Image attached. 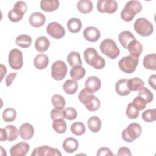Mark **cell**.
Instances as JSON below:
<instances>
[{
	"instance_id": "48",
	"label": "cell",
	"mask_w": 156,
	"mask_h": 156,
	"mask_svg": "<svg viewBox=\"0 0 156 156\" xmlns=\"http://www.w3.org/2000/svg\"><path fill=\"white\" fill-rule=\"evenodd\" d=\"M16 75H17V73H12L7 76L5 78V83H6L7 87H9L12 84L13 80L15 79Z\"/></svg>"
},
{
	"instance_id": "5",
	"label": "cell",
	"mask_w": 156,
	"mask_h": 156,
	"mask_svg": "<svg viewBox=\"0 0 156 156\" xmlns=\"http://www.w3.org/2000/svg\"><path fill=\"white\" fill-rule=\"evenodd\" d=\"M142 133L141 126L136 122L130 124L127 128L122 132V138L127 143L133 142L135 139L138 138Z\"/></svg>"
},
{
	"instance_id": "33",
	"label": "cell",
	"mask_w": 156,
	"mask_h": 156,
	"mask_svg": "<svg viewBox=\"0 0 156 156\" xmlns=\"http://www.w3.org/2000/svg\"><path fill=\"white\" fill-rule=\"evenodd\" d=\"M32 38L27 35L22 34L18 35L15 40L16 44L23 48H27L30 46L32 44Z\"/></svg>"
},
{
	"instance_id": "2",
	"label": "cell",
	"mask_w": 156,
	"mask_h": 156,
	"mask_svg": "<svg viewBox=\"0 0 156 156\" xmlns=\"http://www.w3.org/2000/svg\"><path fill=\"white\" fill-rule=\"evenodd\" d=\"M78 98L80 102L83 104L85 108L90 112L96 111L100 108L101 102L99 99L85 88L80 91Z\"/></svg>"
},
{
	"instance_id": "32",
	"label": "cell",
	"mask_w": 156,
	"mask_h": 156,
	"mask_svg": "<svg viewBox=\"0 0 156 156\" xmlns=\"http://www.w3.org/2000/svg\"><path fill=\"white\" fill-rule=\"evenodd\" d=\"M127 85L129 90L133 91H139L144 85V82L138 77L128 79Z\"/></svg>"
},
{
	"instance_id": "18",
	"label": "cell",
	"mask_w": 156,
	"mask_h": 156,
	"mask_svg": "<svg viewBox=\"0 0 156 156\" xmlns=\"http://www.w3.org/2000/svg\"><path fill=\"white\" fill-rule=\"evenodd\" d=\"M127 49H128L131 56L135 58H138L142 53L143 46L139 41L134 39L129 43Z\"/></svg>"
},
{
	"instance_id": "10",
	"label": "cell",
	"mask_w": 156,
	"mask_h": 156,
	"mask_svg": "<svg viewBox=\"0 0 156 156\" xmlns=\"http://www.w3.org/2000/svg\"><path fill=\"white\" fill-rule=\"evenodd\" d=\"M8 63L13 69H20L23 65L22 52L16 48L12 49L9 54Z\"/></svg>"
},
{
	"instance_id": "8",
	"label": "cell",
	"mask_w": 156,
	"mask_h": 156,
	"mask_svg": "<svg viewBox=\"0 0 156 156\" xmlns=\"http://www.w3.org/2000/svg\"><path fill=\"white\" fill-rule=\"evenodd\" d=\"M138 58L127 55L121 58L118 62L119 69L125 73L130 74L133 73L138 64Z\"/></svg>"
},
{
	"instance_id": "28",
	"label": "cell",
	"mask_w": 156,
	"mask_h": 156,
	"mask_svg": "<svg viewBox=\"0 0 156 156\" xmlns=\"http://www.w3.org/2000/svg\"><path fill=\"white\" fill-rule=\"evenodd\" d=\"M77 8L80 13L87 14L92 11L93 5L90 0H80L77 4Z\"/></svg>"
},
{
	"instance_id": "13",
	"label": "cell",
	"mask_w": 156,
	"mask_h": 156,
	"mask_svg": "<svg viewBox=\"0 0 156 156\" xmlns=\"http://www.w3.org/2000/svg\"><path fill=\"white\" fill-rule=\"evenodd\" d=\"M32 156H43V155H58L61 156L62 154L60 151L56 148H52L50 146L44 145L35 148L32 153Z\"/></svg>"
},
{
	"instance_id": "6",
	"label": "cell",
	"mask_w": 156,
	"mask_h": 156,
	"mask_svg": "<svg viewBox=\"0 0 156 156\" xmlns=\"http://www.w3.org/2000/svg\"><path fill=\"white\" fill-rule=\"evenodd\" d=\"M133 28L138 34L143 37L149 36L154 31L152 24L144 18H138L134 23Z\"/></svg>"
},
{
	"instance_id": "35",
	"label": "cell",
	"mask_w": 156,
	"mask_h": 156,
	"mask_svg": "<svg viewBox=\"0 0 156 156\" xmlns=\"http://www.w3.org/2000/svg\"><path fill=\"white\" fill-rule=\"evenodd\" d=\"M7 135V141L12 142L17 139L19 135V130L13 125H7L5 128Z\"/></svg>"
},
{
	"instance_id": "26",
	"label": "cell",
	"mask_w": 156,
	"mask_h": 156,
	"mask_svg": "<svg viewBox=\"0 0 156 156\" xmlns=\"http://www.w3.org/2000/svg\"><path fill=\"white\" fill-rule=\"evenodd\" d=\"M143 66L151 70H156V54L155 53L149 54L144 56L143 60Z\"/></svg>"
},
{
	"instance_id": "25",
	"label": "cell",
	"mask_w": 156,
	"mask_h": 156,
	"mask_svg": "<svg viewBox=\"0 0 156 156\" xmlns=\"http://www.w3.org/2000/svg\"><path fill=\"white\" fill-rule=\"evenodd\" d=\"M134 39H135L134 35L129 30L122 31L120 32L118 35L119 41L121 46L125 49H127L129 43Z\"/></svg>"
},
{
	"instance_id": "43",
	"label": "cell",
	"mask_w": 156,
	"mask_h": 156,
	"mask_svg": "<svg viewBox=\"0 0 156 156\" xmlns=\"http://www.w3.org/2000/svg\"><path fill=\"white\" fill-rule=\"evenodd\" d=\"M63 112L65 118L68 120H73L77 118V111L73 107H67L63 110Z\"/></svg>"
},
{
	"instance_id": "17",
	"label": "cell",
	"mask_w": 156,
	"mask_h": 156,
	"mask_svg": "<svg viewBox=\"0 0 156 156\" xmlns=\"http://www.w3.org/2000/svg\"><path fill=\"white\" fill-rule=\"evenodd\" d=\"M29 22L30 26L34 27H40L45 23L46 16L40 12H34L30 15Z\"/></svg>"
},
{
	"instance_id": "31",
	"label": "cell",
	"mask_w": 156,
	"mask_h": 156,
	"mask_svg": "<svg viewBox=\"0 0 156 156\" xmlns=\"http://www.w3.org/2000/svg\"><path fill=\"white\" fill-rule=\"evenodd\" d=\"M78 88V83L76 80L68 79L65 82L63 85V91L68 94H74Z\"/></svg>"
},
{
	"instance_id": "38",
	"label": "cell",
	"mask_w": 156,
	"mask_h": 156,
	"mask_svg": "<svg viewBox=\"0 0 156 156\" xmlns=\"http://www.w3.org/2000/svg\"><path fill=\"white\" fill-rule=\"evenodd\" d=\"M51 102L55 109L63 110L65 105V98L60 94H54L52 96Z\"/></svg>"
},
{
	"instance_id": "7",
	"label": "cell",
	"mask_w": 156,
	"mask_h": 156,
	"mask_svg": "<svg viewBox=\"0 0 156 156\" xmlns=\"http://www.w3.org/2000/svg\"><path fill=\"white\" fill-rule=\"evenodd\" d=\"M27 5L26 2L22 1H17L12 9H11L8 13V18L9 20L13 23H16L21 21L27 12Z\"/></svg>"
},
{
	"instance_id": "1",
	"label": "cell",
	"mask_w": 156,
	"mask_h": 156,
	"mask_svg": "<svg viewBox=\"0 0 156 156\" xmlns=\"http://www.w3.org/2000/svg\"><path fill=\"white\" fill-rule=\"evenodd\" d=\"M83 57L86 63L96 69H101L105 65L104 58L98 54L94 48H87L83 52Z\"/></svg>"
},
{
	"instance_id": "36",
	"label": "cell",
	"mask_w": 156,
	"mask_h": 156,
	"mask_svg": "<svg viewBox=\"0 0 156 156\" xmlns=\"http://www.w3.org/2000/svg\"><path fill=\"white\" fill-rule=\"evenodd\" d=\"M52 129L58 133H64L67 129V126L64 119L53 120Z\"/></svg>"
},
{
	"instance_id": "29",
	"label": "cell",
	"mask_w": 156,
	"mask_h": 156,
	"mask_svg": "<svg viewBox=\"0 0 156 156\" xmlns=\"http://www.w3.org/2000/svg\"><path fill=\"white\" fill-rule=\"evenodd\" d=\"M86 74L85 68L80 65H76L72 67L70 71V76L74 80H78L82 79Z\"/></svg>"
},
{
	"instance_id": "46",
	"label": "cell",
	"mask_w": 156,
	"mask_h": 156,
	"mask_svg": "<svg viewBox=\"0 0 156 156\" xmlns=\"http://www.w3.org/2000/svg\"><path fill=\"white\" fill-rule=\"evenodd\" d=\"M97 156H103V155H113V154L111 151V150L105 147H101L98 149L97 153H96Z\"/></svg>"
},
{
	"instance_id": "45",
	"label": "cell",
	"mask_w": 156,
	"mask_h": 156,
	"mask_svg": "<svg viewBox=\"0 0 156 156\" xmlns=\"http://www.w3.org/2000/svg\"><path fill=\"white\" fill-rule=\"evenodd\" d=\"M51 118L52 120L59 119H64V112L62 110H58V109H52L51 112L50 114Z\"/></svg>"
},
{
	"instance_id": "42",
	"label": "cell",
	"mask_w": 156,
	"mask_h": 156,
	"mask_svg": "<svg viewBox=\"0 0 156 156\" xmlns=\"http://www.w3.org/2000/svg\"><path fill=\"white\" fill-rule=\"evenodd\" d=\"M126 115L130 119H136L138 117L139 111L131 102L127 105V107L126 110Z\"/></svg>"
},
{
	"instance_id": "24",
	"label": "cell",
	"mask_w": 156,
	"mask_h": 156,
	"mask_svg": "<svg viewBox=\"0 0 156 156\" xmlns=\"http://www.w3.org/2000/svg\"><path fill=\"white\" fill-rule=\"evenodd\" d=\"M50 46V41L47 37L41 36L37 38L35 41V48L40 52H45L48 50Z\"/></svg>"
},
{
	"instance_id": "14",
	"label": "cell",
	"mask_w": 156,
	"mask_h": 156,
	"mask_svg": "<svg viewBox=\"0 0 156 156\" xmlns=\"http://www.w3.org/2000/svg\"><path fill=\"white\" fill-rule=\"evenodd\" d=\"M30 149L29 144L26 142H20L10 149V154L11 156H24Z\"/></svg>"
},
{
	"instance_id": "21",
	"label": "cell",
	"mask_w": 156,
	"mask_h": 156,
	"mask_svg": "<svg viewBox=\"0 0 156 156\" xmlns=\"http://www.w3.org/2000/svg\"><path fill=\"white\" fill-rule=\"evenodd\" d=\"M79 147L78 141L73 137H68L66 138L62 144V147L63 150L67 153H73L75 152Z\"/></svg>"
},
{
	"instance_id": "49",
	"label": "cell",
	"mask_w": 156,
	"mask_h": 156,
	"mask_svg": "<svg viewBox=\"0 0 156 156\" xmlns=\"http://www.w3.org/2000/svg\"><path fill=\"white\" fill-rule=\"evenodd\" d=\"M148 83L149 85L154 89L155 90L156 89V87H155V83H156V75L155 74H152L151 76H150L149 80H148Z\"/></svg>"
},
{
	"instance_id": "22",
	"label": "cell",
	"mask_w": 156,
	"mask_h": 156,
	"mask_svg": "<svg viewBox=\"0 0 156 156\" xmlns=\"http://www.w3.org/2000/svg\"><path fill=\"white\" fill-rule=\"evenodd\" d=\"M58 0H41L40 3V8L46 12H51L56 10L59 7Z\"/></svg>"
},
{
	"instance_id": "15",
	"label": "cell",
	"mask_w": 156,
	"mask_h": 156,
	"mask_svg": "<svg viewBox=\"0 0 156 156\" xmlns=\"http://www.w3.org/2000/svg\"><path fill=\"white\" fill-rule=\"evenodd\" d=\"M101 87V80L96 76H90L88 77L85 82V88L93 94L98 91Z\"/></svg>"
},
{
	"instance_id": "39",
	"label": "cell",
	"mask_w": 156,
	"mask_h": 156,
	"mask_svg": "<svg viewBox=\"0 0 156 156\" xmlns=\"http://www.w3.org/2000/svg\"><path fill=\"white\" fill-rule=\"evenodd\" d=\"M16 117V112L13 108H7L2 112V119L6 122L15 121Z\"/></svg>"
},
{
	"instance_id": "9",
	"label": "cell",
	"mask_w": 156,
	"mask_h": 156,
	"mask_svg": "<svg viewBox=\"0 0 156 156\" xmlns=\"http://www.w3.org/2000/svg\"><path fill=\"white\" fill-rule=\"evenodd\" d=\"M68 68L65 62L62 60H57L54 62L51 66V76L57 81L63 80L66 75Z\"/></svg>"
},
{
	"instance_id": "40",
	"label": "cell",
	"mask_w": 156,
	"mask_h": 156,
	"mask_svg": "<svg viewBox=\"0 0 156 156\" xmlns=\"http://www.w3.org/2000/svg\"><path fill=\"white\" fill-rule=\"evenodd\" d=\"M138 96L141 97L146 102V104L151 102L154 98L152 93L147 88L144 87L139 90Z\"/></svg>"
},
{
	"instance_id": "3",
	"label": "cell",
	"mask_w": 156,
	"mask_h": 156,
	"mask_svg": "<svg viewBox=\"0 0 156 156\" xmlns=\"http://www.w3.org/2000/svg\"><path fill=\"white\" fill-rule=\"evenodd\" d=\"M142 10V4L138 1H129L126 4L121 12V19L126 22L132 21L135 15Z\"/></svg>"
},
{
	"instance_id": "51",
	"label": "cell",
	"mask_w": 156,
	"mask_h": 156,
	"mask_svg": "<svg viewBox=\"0 0 156 156\" xmlns=\"http://www.w3.org/2000/svg\"><path fill=\"white\" fill-rule=\"evenodd\" d=\"M1 80H2L3 79V77L6 74V72H7V69H6V67L2 65V64H1Z\"/></svg>"
},
{
	"instance_id": "19",
	"label": "cell",
	"mask_w": 156,
	"mask_h": 156,
	"mask_svg": "<svg viewBox=\"0 0 156 156\" xmlns=\"http://www.w3.org/2000/svg\"><path fill=\"white\" fill-rule=\"evenodd\" d=\"M19 133L22 139L29 140L32 138L34 134V127L29 123H24L20 127Z\"/></svg>"
},
{
	"instance_id": "37",
	"label": "cell",
	"mask_w": 156,
	"mask_h": 156,
	"mask_svg": "<svg viewBox=\"0 0 156 156\" xmlns=\"http://www.w3.org/2000/svg\"><path fill=\"white\" fill-rule=\"evenodd\" d=\"M71 132L73 134L80 136L83 135L85 132V126L82 122H75L71 125Z\"/></svg>"
},
{
	"instance_id": "16",
	"label": "cell",
	"mask_w": 156,
	"mask_h": 156,
	"mask_svg": "<svg viewBox=\"0 0 156 156\" xmlns=\"http://www.w3.org/2000/svg\"><path fill=\"white\" fill-rule=\"evenodd\" d=\"M83 35L85 39L90 42H96L101 37V33L99 29L93 26L86 27L84 29Z\"/></svg>"
},
{
	"instance_id": "20",
	"label": "cell",
	"mask_w": 156,
	"mask_h": 156,
	"mask_svg": "<svg viewBox=\"0 0 156 156\" xmlns=\"http://www.w3.org/2000/svg\"><path fill=\"white\" fill-rule=\"evenodd\" d=\"M127 82L128 79H121L116 82L115 84V90L118 95L124 96L130 93L131 91L128 87Z\"/></svg>"
},
{
	"instance_id": "50",
	"label": "cell",
	"mask_w": 156,
	"mask_h": 156,
	"mask_svg": "<svg viewBox=\"0 0 156 156\" xmlns=\"http://www.w3.org/2000/svg\"><path fill=\"white\" fill-rule=\"evenodd\" d=\"M0 131H1V137H0L1 141L7 140V133L5 129L1 128Z\"/></svg>"
},
{
	"instance_id": "41",
	"label": "cell",
	"mask_w": 156,
	"mask_h": 156,
	"mask_svg": "<svg viewBox=\"0 0 156 156\" xmlns=\"http://www.w3.org/2000/svg\"><path fill=\"white\" fill-rule=\"evenodd\" d=\"M142 119L146 122H152L155 120L156 118V110L147 109L144 111L141 114Z\"/></svg>"
},
{
	"instance_id": "34",
	"label": "cell",
	"mask_w": 156,
	"mask_h": 156,
	"mask_svg": "<svg viewBox=\"0 0 156 156\" xmlns=\"http://www.w3.org/2000/svg\"><path fill=\"white\" fill-rule=\"evenodd\" d=\"M67 62L69 63V65L73 67L76 65H80L82 66V62L80 58V55L79 52L72 51L68 54L67 56Z\"/></svg>"
},
{
	"instance_id": "23",
	"label": "cell",
	"mask_w": 156,
	"mask_h": 156,
	"mask_svg": "<svg viewBox=\"0 0 156 156\" xmlns=\"http://www.w3.org/2000/svg\"><path fill=\"white\" fill-rule=\"evenodd\" d=\"M34 65L38 69H45L49 63V58L45 54H39L37 55L33 60Z\"/></svg>"
},
{
	"instance_id": "30",
	"label": "cell",
	"mask_w": 156,
	"mask_h": 156,
	"mask_svg": "<svg viewBox=\"0 0 156 156\" xmlns=\"http://www.w3.org/2000/svg\"><path fill=\"white\" fill-rule=\"evenodd\" d=\"M82 25L81 21L77 18H72L67 22V27L71 33L79 32L81 29Z\"/></svg>"
},
{
	"instance_id": "4",
	"label": "cell",
	"mask_w": 156,
	"mask_h": 156,
	"mask_svg": "<svg viewBox=\"0 0 156 156\" xmlns=\"http://www.w3.org/2000/svg\"><path fill=\"white\" fill-rule=\"evenodd\" d=\"M101 52L111 59H115L120 54V50L116 43L110 38L104 40L99 46Z\"/></svg>"
},
{
	"instance_id": "47",
	"label": "cell",
	"mask_w": 156,
	"mask_h": 156,
	"mask_svg": "<svg viewBox=\"0 0 156 156\" xmlns=\"http://www.w3.org/2000/svg\"><path fill=\"white\" fill-rule=\"evenodd\" d=\"M118 155H129V156H131L132 155V152H130V150L126 147H121L118 149V153H117Z\"/></svg>"
},
{
	"instance_id": "11",
	"label": "cell",
	"mask_w": 156,
	"mask_h": 156,
	"mask_svg": "<svg viewBox=\"0 0 156 156\" xmlns=\"http://www.w3.org/2000/svg\"><path fill=\"white\" fill-rule=\"evenodd\" d=\"M118 9L117 2L115 0H99L97 2V9L100 13L112 14Z\"/></svg>"
},
{
	"instance_id": "27",
	"label": "cell",
	"mask_w": 156,
	"mask_h": 156,
	"mask_svg": "<svg viewBox=\"0 0 156 156\" xmlns=\"http://www.w3.org/2000/svg\"><path fill=\"white\" fill-rule=\"evenodd\" d=\"M89 130L93 133H97L101 129L102 122L100 118L96 116L90 117L87 121Z\"/></svg>"
},
{
	"instance_id": "12",
	"label": "cell",
	"mask_w": 156,
	"mask_h": 156,
	"mask_svg": "<svg viewBox=\"0 0 156 156\" xmlns=\"http://www.w3.org/2000/svg\"><path fill=\"white\" fill-rule=\"evenodd\" d=\"M46 32L48 35L55 39H60L64 37L65 30L64 27L58 23L53 21L48 24Z\"/></svg>"
},
{
	"instance_id": "44",
	"label": "cell",
	"mask_w": 156,
	"mask_h": 156,
	"mask_svg": "<svg viewBox=\"0 0 156 156\" xmlns=\"http://www.w3.org/2000/svg\"><path fill=\"white\" fill-rule=\"evenodd\" d=\"M132 104L133 105V106L138 110H143L146 108V102L140 96H136L135 97L133 101H132Z\"/></svg>"
}]
</instances>
